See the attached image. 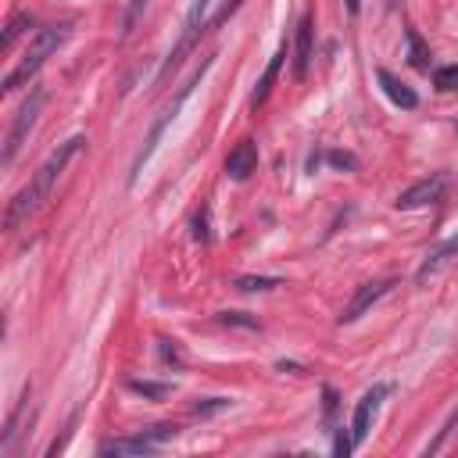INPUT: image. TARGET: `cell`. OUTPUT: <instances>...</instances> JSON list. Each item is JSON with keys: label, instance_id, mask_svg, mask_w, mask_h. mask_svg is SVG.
Instances as JSON below:
<instances>
[{"label": "cell", "instance_id": "1", "mask_svg": "<svg viewBox=\"0 0 458 458\" xmlns=\"http://www.w3.org/2000/svg\"><path fill=\"white\" fill-rule=\"evenodd\" d=\"M82 136H68L64 143H57V150H50L47 154V161L36 168V175L11 197V204H7V215H4V225L7 229H18L32 211H39V204L50 197V190H54V182L61 179V172L68 168V161L82 150Z\"/></svg>", "mask_w": 458, "mask_h": 458}, {"label": "cell", "instance_id": "2", "mask_svg": "<svg viewBox=\"0 0 458 458\" xmlns=\"http://www.w3.org/2000/svg\"><path fill=\"white\" fill-rule=\"evenodd\" d=\"M64 39H68V25H47V29H36V36L29 39V47H25V54L18 57V64L4 75V89H18V86H25V82L47 64V57H50Z\"/></svg>", "mask_w": 458, "mask_h": 458}, {"label": "cell", "instance_id": "3", "mask_svg": "<svg viewBox=\"0 0 458 458\" xmlns=\"http://www.w3.org/2000/svg\"><path fill=\"white\" fill-rule=\"evenodd\" d=\"M208 68H211V57H204V61H200V68H197V72H193V75L186 79V86H182V89L175 93V100H172V104H168V107H165V111L157 114V122L150 125V132H147V140H143V147H140V154H136V161H132V172H129V182H136V175L143 172V165H147V161L154 157V150H157V140H161V132H165V129H168V125L175 122V114H179V107L186 104V97L193 93V86H197V82L204 79V72H208Z\"/></svg>", "mask_w": 458, "mask_h": 458}, {"label": "cell", "instance_id": "4", "mask_svg": "<svg viewBox=\"0 0 458 458\" xmlns=\"http://www.w3.org/2000/svg\"><path fill=\"white\" fill-rule=\"evenodd\" d=\"M43 100H47V93H43V89H32V93L25 97V104L14 111V118H11V129H7V140H4V154H0V165H4V168H11V165H14L18 150L25 147L29 132L36 129V122H39V111H43Z\"/></svg>", "mask_w": 458, "mask_h": 458}, {"label": "cell", "instance_id": "5", "mask_svg": "<svg viewBox=\"0 0 458 458\" xmlns=\"http://www.w3.org/2000/svg\"><path fill=\"white\" fill-rule=\"evenodd\" d=\"M175 433H179V426L157 422V426H147V429H140V433H132V437L104 440L97 451H100V454H114V458H122V454H150V451H157V444L172 440Z\"/></svg>", "mask_w": 458, "mask_h": 458}, {"label": "cell", "instance_id": "6", "mask_svg": "<svg viewBox=\"0 0 458 458\" xmlns=\"http://www.w3.org/2000/svg\"><path fill=\"white\" fill-rule=\"evenodd\" d=\"M390 383H376L372 390H365L361 394V401L354 404V415H351V437H354V447L372 433V422H376V415H379V408H383V401L390 397Z\"/></svg>", "mask_w": 458, "mask_h": 458}, {"label": "cell", "instance_id": "7", "mask_svg": "<svg viewBox=\"0 0 458 458\" xmlns=\"http://www.w3.org/2000/svg\"><path fill=\"white\" fill-rule=\"evenodd\" d=\"M208 7H211V0H193L190 4V11H186V21H182V36H179V43H175V50L168 54V61L161 64V79L182 61V54L193 47V39L204 32V25H208Z\"/></svg>", "mask_w": 458, "mask_h": 458}, {"label": "cell", "instance_id": "8", "mask_svg": "<svg viewBox=\"0 0 458 458\" xmlns=\"http://www.w3.org/2000/svg\"><path fill=\"white\" fill-rule=\"evenodd\" d=\"M447 172H433V175H426V179H419V182H411L408 190H401L397 193V208L401 211H411V208H426V204H437L440 197H444V190H447Z\"/></svg>", "mask_w": 458, "mask_h": 458}, {"label": "cell", "instance_id": "9", "mask_svg": "<svg viewBox=\"0 0 458 458\" xmlns=\"http://www.w3.org/2000/svg\"><path fill=\"white\" fill-rule=\"evenodd\" d=\"M390 286H394V279H369V283H361V286L354 290V297L347 301V308L340 311V322H358L383 293H390Z\"/></svg>", "mask_w": 458, "mask_h": 458}, {"label": "cell", "instance_id": "10", "mask_svg": "<svg viewBox=\"0 0 458 458\" xmlns=\"http://www.w3.org/2000/svg\"><path fill=\"white\" fill-rule=\"evenodd\" d=\"M254 168H258V147H254V140H240L225 154V175L236 179V182H243V179H250Z\"/></svg>", "mask_w": 458, "mask_h": 458}, {"label": "cell", "instance_id": "11", "mask_svg": "<svg viewBox=\"0 0 458 458\" xmlns=\"http://www.w3.org/2000/svg\"><path fill=\"white\" fill-rule=\"evenodd\" d=\"M283 61H286V39L276 47V54L268 57V64H265V72H261V79H258V86H254V93H250V111H258V107H265V100H268V93H272V86H276V75H279V68H283Z\"/></svg>", "mask_w": 458, "mask_h": 458}, {"label": "cell", "instance_id": "12", "mask_svg": "<svg viewBox=\"0 0 458 458\" xmlns=\"http://www.w3.org/2000/svg\"><path fill=\"white\" fill-rule=\"evenodd\" d=\"M311 36H315V25H311V11H304V14H301V21H297L293 79H304V75H308V64H311Z\"/></svg>", "mask_w": 458, "mask_h": 458}, {"label": "cell", "instance_id": "13", "mask_svg": "<svg viewBox=\"0 0 458 458\" xmlns=\"http://www.w3.org/2000/svg\"><path fill=\"white\" fill-rule=\"evenodd\" d=\"M29 401H32V386H25L18 408L7 415V426H4V433H0V454H7V451L14 447V440H18L21 426H25V419H32V404H29Z\"/></svg>", "mask_w": 458, "mask_h": 458}, {"label": "cell", "instance_id": "14", "mask_svg": "<svg viewBox=\"0 0 458 458\" xmlns=\"http://www.w3.org/2000/svg\"><path fill=\"white\" fill-rule=\"evenodd\" d=\"M451 258H458V233H451V236H447L440 247H433V250L422 258V265H419L415 279H419V283H426V279H429V276H437V272H440V268H444Z\"/></svg>", "mask_w": 458, "mask_h": 458}, {"label": "cell", "instance_id": "15", "mask_svg": "<svg viewBox=\"0 0 458 458\" xmlns=\"http://www.w3.org/2000/svg\"><path fill=\"white\" fill-rule=\"evenodd\" d=\"M376 79H379V86H383V93L397 104V107H404V111H415L419 107V97H415V89L411 86H404L390 68H379L376 72Z\"/></svg>", "mask_w": 458, "mask_h": 458}, {"label": "cell", "instance_id": "16", "mask_svg": "<svg viewBox=\"0 0 458 458\" xmlns=\"http://www.w3.org/2000/svg\"><path fill=\"white\" fill-rule=\"evenodd\" d=\"M125 386H129L132 394L147 397V401H165V397L172 394V383H154V379H129Z\"/></svg>", "mask_w": 458, "mask_h": 458}, {"label": "cell", "instance_id": "17", "mask_svg": "<svg viewBox=\"0 0 458 458\" xmlns=\"http://www.w3.org/2000/svg\"><path fill=\"white\" fill-rule=\"evenodd\" d=\"M408 61L419 68V72H429V47L422 43V36L415 29H408Z\"/></svg>", "mask_w": 458, "mask_h": 458}, {"label": "cell", "instance_id": "18", "mask_svg": "<svg viewBox=\"0 0 458 458\" xmlns=\"http://www.w3.org/2000/svg\"><path fill=\"white\" fill-rule=\"evenodd\" d=\"M276 286H283V279H276V276H240L236 279V290H243V293H265Z\"/></svg>", "mask_w": 458, "mask_h": 458}, {"label": "cell", "instance_id": "19", "mask_svg": "<svg viewBox=\"0 0 458 458\" xmlns=\"http://www.w3.org/2000/svg\"><path fill=\"white\" fill-rule=\"evenodd\" d=\"M29 25H32V14H29V11H18V14L7 21V29H4V50H11V47H14V39H18Z\"/></svg>", "mask_w": 458, "mask_h": 458}, {"label": "cell", "instance_id": "20", "mask_svg": "<svg viewBox=\"0 0 458 458\" xmlns=\"http://www.w3.org/2000/svg\"><path fill=\"white\" fill-rule=\"evenodd\" d=\"M225 408H229V397H204V401H197V404L190 408V415L208 419V415H218V411H225Z\"/></svg>", "mask_w": 458, "mask_h": 458}, {"label": "cell", "instance_id": "21", "mask_svg": "<svg viewBox=\"0 0 458 458\" xmlns=\"http://www.w3.org/2000/svg\"><path fill=\"white\" fill-rule=\"evenodd\" d=\"M433 82H437V89H454V86H458V64L437 68V72H433Z\"/></svg>", "mask_w": 458, "mask_h": 458}, {"label": "cell", "instance_id": "22", "mask_svg": "<svg viewBox=\"0 0 458 458\" xmlns=\"http://www.w3.org/2000/svg\"><path fill=\"white\" fill-rule=\"evenodd\" d=\"M351 429V426H347ZM344 426H336V440H333V454H340V458H347L351 451H354V437L347 433Z\"/></svg>", "mask_w": 458, "mask_h": 458}, {"label": "cell", "instance_id": "23", "mask_svg": "<svg viewBox=\"0 0 458 458\" xmlns=\"http://www.w3.org/2000/svg\"><path fill=\"white\" fill-rule=\"evenodd\" d=\"M218 322H225V326H247V329H254V326H258L254 318H243V311H222V315H218Z\"/></svg>", "mask_w": 458, "mask_h": 458}, {"label": "cell", "instance_id": "24", "mask_svg": "<svg viewBox=\"0 0 458 458\" xmlns=\"http://www.w3.org/2000/svg\"><path fill=\"white\" fill-rule=\"evenodd\" d=\"M157 354H161V361H179V347H175V340H157Z\"/></svg>", "mask_w": 458, "mask_h": 458}, {"label": "cell", "instance_id": "25", "mask_svg": "<svg viewBox=\"0 0 458 458\" xmlns=\"http://www.w3.org/2000/svg\"><path fill=\"white\" fill-rule=\"evenodd\" d=\"M454 422H458V408H454V411H451V419H447V422H444V429H440V437H437V440H433V444H429V447H426V451H429V454H433V451H440V444H444V437H447V433H451V429H454Z\"/></svg>", "mask_w": 458, "mask_h": 458}, {"label": "cell", "instance_id": "26", "mask_svg": "<svg viewBox=\"0 0 458 458\" xmlns=\"http://www.w3.org/2000/svg\"><path fill=\"white\" fill-rule=\"evenodd\" d=\"M193 225H197V229H193V236H197L200 243H208V208L197 215V222H193Z\"/></svg>", "mask_w": 458, "mask_h": 458}, {"label": "cell", "instance_id": "27", "mask_svg": "<svg viewBox=\"0 0 458 458\" xmlns=\"http://www.w3.org/2000/svg\"><path fill=\"white\" fill-rule=\"evenodd\" d=\"M333 411H336V394L326 386V422H333Z\"/></svg>", "mask_w": 458, "mask_h": 458}, {"label": "cell", "instance_id": "28", "mask_svg": "<svg viewBox=\"0 0 458 458\" xmlns=\"http://www.w3.org/2000/svg\"><path fill=\"white\" fill-rule=\"evenodd\" d=\"M329 161L333 165H354V157H347V154H329Z\"/></svg>", "mask_w": 458, "mask_h": 458}, {"label": "cell", "instance_id": "29", "mask_svg": "<svg viewBox=\"0 0 458 458\" xmlns=\"http://www.w3.org/2000/svg\"><path fill=\"white\" fill-rule=\"evenodd\" d=\"M344 7H347V14H358L361 11V0H344Z\"/></svg>", "mask_w": 458, "mask_h": 458}, {"label": "cell", "instance_id": "30", "mask_svg": "<svg viewBox=\"0 0 458 458\" xmlns=\"http://www.w3.org/2000/svg\"><path fill=\"white\" fill-rule=\"evenodd\" d=\"M236 4H240V0H225V7H222V14H218V18H225V14H229V11L236 7Z\"/></svg>", "mask_w": 458, "mask_h": 458}]
</instances>
